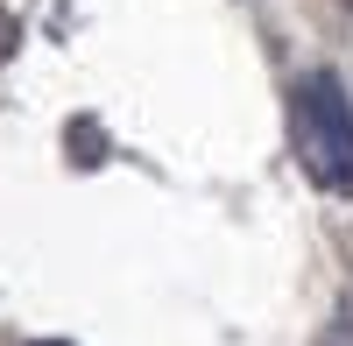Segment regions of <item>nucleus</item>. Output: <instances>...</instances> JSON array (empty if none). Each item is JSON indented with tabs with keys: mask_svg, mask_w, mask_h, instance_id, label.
Returning a JSON list of instances; mask_svg holds the SVG:
<instances>
[{
	"mask_svg": "<svg viewBox=\"0 0 353 346\" xmlns=\"http://www.w3.org/2000/svg\"><path fill=\"white\" fill-rule=\"evenodd\" d=\"M290 141H297V163L318 191L353 198V106L339 71H304L297 92H290Z\"/></svg>",
	"mask_w": 353,
	"mask_h": 346,
	"instance_id": "obj_1",
	"label": "nucleus"
}]
</instances>
